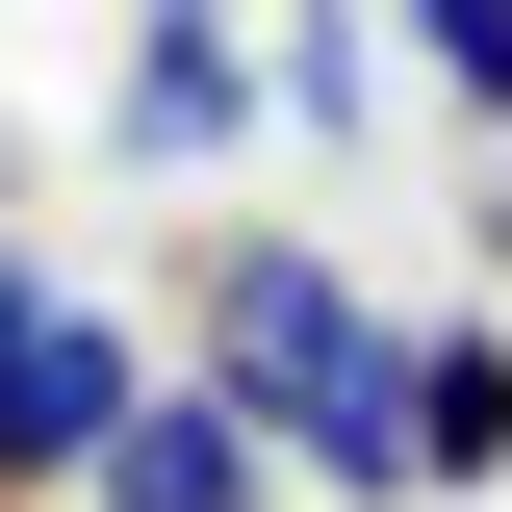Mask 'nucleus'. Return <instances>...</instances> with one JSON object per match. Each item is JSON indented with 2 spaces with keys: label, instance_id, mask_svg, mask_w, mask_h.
I'll return each mask as SVG.
<instances>
[{
  "label": "nucleus",
  "instance_id": "obj_8",
  "mask_svg": "<svg viewBox=\"0 0 512 512\" xmlns=\"http://www.w3.org/2000/svg\"><path fill=\"white\" fill-rule=\"evenodd\" d=\"M461 256H512V103H487V154H461Z\"/></svg>",
  "mask_w": 512,
  "mask_h": 512
},
{
  "label": "nucleus",
  "instance_id": "obj_6",
  "mask_svg": "<svg viewBox=\"0 0 512 512\" xmlns=\"http://www.w3.org/2000/svg\"><path fill=\"white\" fill-rule=\"evenodd\" d=\"M256 52H282V128H308V154H359V128H384V52H410V26H384V0H282Z\"/></svg>",
  "mask_w": 512,
  "mask_h": 512
},
{
  "label": "nucleus",
  "instance_id": "obj_2",
  "mask_svg": "<svg viewBox=\"0 0 512 512\" xmlns=\"http://www.w3.org/2000/svg\"><path fill=\"white\" fill-rule=\"evenodd\" d=\"M154 410V359H128V308H77L52 256L0 231V487H103V436Z\"/></svg>",
  "mask_w": 512,
  "mask_h": 512
},
{
  "label": "nucleus",
  "instance_id": "obj_9",
  "mask_svg": "<svg viewBox=\"0 0 512 512\" xmlns=\"http://www.w3.org/2000/svg\"><path fill=\"white\" fill-rule=\"evenodd\" d=\"M0 512H26V487H0Z\"/></svg>",
  "mask_w": 512,
  "mask_h": 512
},
{
  "label": "nucleus",
  "instance_id": "obj_4",
  "mask_svg": "<svg viewBox=\"0 0 512 512\" xmlns=\"http://www.w3.org/2000/svg\"><path fill=\"white\" fill-rule=\"evenodd\" d=\"M103 512H282V436H256L231 384H154L103 436Z\"/></svg>",
  "mask_w": 512,
  "mask_h": 512
},
{
  "label": "nucleus",
  "instance_id": "obj_7",
  "mask_svg": "<svg viewBox=\"0 0 512 512\" xmlns=\"http://www.w3.org/2000/svg\"><path fill=\"white\" fill-rule=\"evenodd\" d=\"M384 26H410V77H436V103H461V128H487V103H512V0H384Z\"/></svg>",
  "mask_w": 512,
  "mask_h": 512
},
{
  "label": "nucleus",
  "instance_id": "obj_1",
  "mask_svg": "<svg viewBox=\"0 0 512 512\" xmlns=\"http://www.w3.org/2000/svg\"><path fill=\"white\" fill-rule=\"evenodd\" d=\"M205 384H231L333 512H410V333H384L308 231H205Z\"/></svg>",
  "mask_w": 512,
  "mask_h": 512
},
{
  "label": "nucleus",
  "instance_id": "obj_5",
  "mask_svg": "<svg viewBox=\"0 0 512 512\" xmlns=\"http://www.w3.org/2000/svg\"><path fill=\"white\" fill-rule=\"evenodd\" d=\"M512 487V308H436L410 333V512Z\"/></svg>",
  "mask_w": 512,
  "mask_h": 512
},
{
  "label": "nucleus",
  "instance_id": "obj_3",
  "mask_svg": "<svg viewBox=\"0 0 512 512\" xmlns=\"http://www.w3.org/2000/svg\"><path fill=\"white\" fill-rule=\"evenodd\" d=\"M256 128H282L256 0H128V52H103V180H205V154H256Z\"/></svg>",
  "mask_w": 512,
  "mask_h": 512
}]
</instances>
